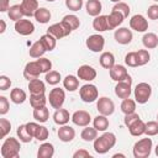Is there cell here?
Here are the masks:
<instances>
[{
  "label": "cell",
  "mask_w": 158,
  "mask_h": 158,
  "mask_svg": "<svg viewBox=\"0 0 158 158\" xmlns=\"http://www.w3.org/2000/svg\"><path fill=\"white\" fill-rule=\"evenodd\" d=\"M28 90L31 94H44L46 91V85L42 80L37 79H32L28 81Z\"/></svg>",
  "instance_id": "cell-28"
},
{
  "label": "cell",
  "mask_w": 158,
  "mask_h": 158,
  "mask_svg": "<svg viewBox=\"0 0 158 158\" xmlns=\"http://www.w3.org/2000/svg\"><path fill=\"white\" fill-rule=\"evenodd\" d=\"M46 1H56V0H46Z\"/></svg>",
  "instance_id": "cell-61"
},
{
  "label": "cell",
  "mask_w": 158,
  "mask_h": 158,
  "mask_svg": "<svg viewBox=\"0 0 158 158\" xmlns=\"http://www.w3.org/2000/svg\"><path fill=\"white\" fill-rule=\"evenodd\" d=\"M121 111L127 115V114H132L136 111V101L127 98V99H123L122 102H121Z\"/></svg>",
  "instance_id": "cell-42"
},
{
  "label": "cell",
  "mask_w": 158,
  "mask_h": 158,
  "mask_svg": "<svg viewBox=\"0 0 158 158\" xmlns=\"http://www.w3.org/2000/svg\"><path fill=\"white\" fill-rule=\"evenodd\" d=\"M0 25H1V28H0V33H4L5 30H6V23L4 20H0Z\"/></svg>",
  "instance_id": "cell-57"
},
{
  "label": "cell",
  "mask_w": 158,
  "mask_h": 158,
  "mask_svg": "<svg viewBox=\"0 0 158 158\" xmlns=\"http://www.w3.org/2000/svg\"><path fill=\"white\" fill-rule=\"evenodd\" d=\"M139 118V116H138V114H136V112H132V114H127V115H125V118H123V123H125V126L128 128L135 121H137Z\"/></svg>",
  "instance_id": "cell-51"
},
{
  "label": "cell",
  "mask_w": 158,
  "mask_h": 158,
  "mask_svg": "<svg viewBox=\"0 0 158 158\" xmlns=\"http://www.w3.org/2000/svg\"><path fill=\"white\" fill-rule=\"evenodd\" d=\"M41 42L43 43V46L46 47L47 51H53L56 48V44H57V38L54 36H52L51 33H46L43 36H41Z\"/></svg>",
  "instance_id": "cell-41"
},
{
  "label": "cell",
  "mask_w": 158,
  "mask_h": 158,
  "mask_svg": "<svg viewBox=\"0 0 158 158\" xmlns=\"http://www.w3.org/2000/svg\"><path fill=\"white\" fill-rule=\"evenodd\" d=\"M63 86L68 91H75L79 88V78L75 75H67L63 79Z\"/></svg>",
  "instance_id": "cell-33"
},
{
  "label": "cell",
  "mask_w": 158,
  "mask_h": 158,
  "mask_svg": "<svg viewBox=\"0 0 158 158\" xmlns=\"http://www.w3.org/2000/svg\"><path fill=\"white\" fill-rule=\"evenodd\" d=\"M49 117V111L46 106L33 109V118L38 122H46Z\"/></svg>",
  "instance_id": "cell-40"
},
{
  "label": "cell",
  "mask_w": 158,
  "mask_h": 158,
  "mask_svg": "<svg viewBox=\"0 0 158 158\" xmlns=\"http://www.w3.org/2000/svg\"><path fill=\"white\" fill-rule=\"evenodd\" d=\"M10 86H11V80H10V78L6 77V75H1V77H0V90L5 91V90L10 89Z\"/></svg>",
  "instance_id": "cell-54"
},
{
  "label": "cell",
  "mask_w": 158,
  "mask_h": 158,
  "mask_svg": "<svg viewBox=\"0 0 158 158\" xmlns=\"http://www.w3.org/2000/svg\"><path fill=\"white\" fill-rule=\"evenodd\" d=\"M157 121H158V114H157Z\"/></svg>",
  "instance_id": "cell-62"
},
{
  "label": "cell",
  "mask_w": 158,
  "mask_h": 158,
  "mask_svg": "<svg viewBox=\"0 0 158 158\" xmlns=\"http://www.w3.org/2000/svg\"><path fill=\"white\" fill-rule=\"evenodd\" d=\"M73 158H91V154L86 149H78L77 152H74Z\"/></svg>",
  "instance_id": "cell-55"
},
{
  "label": "cell",
  "mask_w": 158,
  "mask_h": 158,
  "mask_svg": "<svg viewBox=\"0 0 158 158\" xmlns=\"http://www.w3.org/2000/svg\"><path fill=\"white\" fill-rule=\"evenodd\" d=\"M20 142L21 141H19L14 137L6 138L0 149L1 157L2 158H17L20 154V148H21Z\"/></svg>",
  "instance_id": "cell-2"
},
{
  "label": "cell",
  "mask_w": 158,
  "mask_h": 158,
  "mask_svg": "<svg viewBox=\"0 0 158 158\" xmlns=\"http://www.w3.org/2000/svg\"><path fill=\"white\" fill-rule=\"evenodd\" d=\"M78 78L80 80H85V81H91L96 78V70L88 64L80 65L78 69Z\"/></svg>",
  "instance_id": "cell-18"
},
{
  "label": "cell",
  "mask_w": 158,
  "mask_h": 158,
  "mask_svg": "<svg viewBox=\"0 0 158 158\" xmlns=\"http://www.w3.org/2000/svg\"><path fill=\"white\" fill-rule=\"evenodd\" d=\"M131 84L132 80H125V81H117L116 86H115V94L116 96H118L120 99H127L130 98L132 89H131Z\"/></svg>",
  "instance_id": "cell-16"
},
{
  "label": "cell",
  "mask_w": 158,
  "mask_h": 158,
  "mask_svg": "<svg viewBox=\"0 0 158 158\" xmlns=\"http://www.w3.org/2000/svg\"><path fill=\"white\" fill-rule=\"evenodd\" d=\"M54 154V147L52 143H42L37 151V157L38 158H52Z\"/></svg>",
  "instance_id": "cell-26"
},
{
  "label": "cell",
  "mask_w": 158,
  "mask_h": 158,
  "mask_svg": "<svg viewBox=\"0 0 158 158\" xmlns=\"http://www.w3.org/2000/svg\"><path fill=\"white\" fill-rule=\"evenodd\" d=\"M41 73H42V69H41V67H40V64H38L37 60H35V62H28V63L25 65L23 77H25V79H27L28 81L32 80V79H37Z\"/></svg>",
  "instance_id": "cell-13"
},
{
  "label": "cell",
  "mask_w": 158,
  "mask_h": 158,
  "mask_svg": "<svg viewBox=\"0 0 158 158\" xmlns=\"http://www.w3.org/2000/svg\"><path fill=\"white\" fill-rule=\"evenodd\" d=\"M37 62H38V64H40V67L42 69V73H48L49 70H52V62L48 58L41 57V58L37 59Z\"/></svg>",
  "instance_id": "cell-48"
},
{
  "label": "cell",
  "mask_w": 158,
  "mask_h": 158,
  "mask_svg": "<svg viewBox=\"0 0 158 158\" xmlns=\"http://www.w3.org/2000/svg\"><path fill=\"white\" fill-rule=\"evenodd\" d=\"M125 20V16L116 11V10H112L110 15H107V22H109V30H115L116 27H118Z\"/></svg>",
  "instance_id": "cell-21"
},
{
  "label": "cell",
  "mask_w": 158,
  "mask_h": 158,
  "mask_svg": "<svg viewBox=\"0 0 158 158\" xmlns=\"http://www.w3.org/2000/svg\"><path fill=\"white\" fill-rule=\"evenodd\" d=\"M70 120L74 125L80 126V127H85V126H89V123L91 122V116L85 110H78L72 115Z\"/></svg>",
  "instance_id": "cell-14"
},
{
  "label": "cell",
  "mask_w": 158,
  "mask_h": 158,
  "mask_svg": "<svg viewBox=\"0 0 158 158\" xmlns=\"http://www.w3.org/2000/svg\"><path fill=\"white\" fill-rule=\"evenodd\" d=\"M46 102H47V98L44 94H31L30 95V104L33 109L43 107L46 106Z\"/></svg>",
  "instance_id": "cell-35"
},
{
  "label": "cell",
  "mask_w": 158,
  "mask_h": 158,
  "mask_svg": "<svg viewBox=\"0 0 158 158\" xmlns=\"http://www.w3.org/2000/svg\"><path fill=\"white\" fill-rule=\"evenodd\" d=\"M20 5L22 7L25 16H27V17L35 16L36 11L38 10V1L37 0H22Z\"/></svg>",
  "instance_id": "cell-20"
},
{
  "label": "cell",
  "mask_w": 158,
  "mask_h": 158,
  "mask_svg": "<svg viewBox=\"0 0 158 158\" xmlns=\"http://www.w3.org/2000/svg\"><path fill=\"white\" fill-rule=\"evenodd\" d=\"M144 135H147L148 137L158 135V121H148V122L146 123Z\"/></svg>",
  "instance_id": "cell-45"
},
{
  "label": "cell",
  "mask_w": 158,
  "mask_h": 158,
  "mask_svg": "<svg viewBox=\"0 0 158 158\" xmlns=\"http://www.w3.org/2000/svg\"><path fill=\"white\" fill-rule=\"evenodd\" d=\"M58 137L62 142H72L75 137V130L72 126L62 125L58 128Z\"/></svg>",
  "instance_id": "cell-19"
},
{
  "label": "cell",
  "mask_w": 158,
  "mask_h": 158,
  "mask_svg": "<svg viewBox=\"0 0 158 158\" xmlns=\"http://www.w3.org/2000/svg\"><path fill=\"white\" fill-rule=\"evenodd\" d=\"M125 63L126 65L128 67H138V63H137V57H136V52H130L125 56Z\"/></svg>",
  "instance_id": "cell-50"
},
{
  "label": "cell",
  "mask_w": 158,
  "mask_h": 158,
  "mask_svg": "<svg viewBox=\"0 0 158 158\" xmlns=\"http://www.w3.org/2000/svg\"><path fill=\"white\" fill-rule=\"evenodd\" d=\"M116 144V136L112 132H104L94 139V151L98 154L107 153Z\"/></svg>",
  "instance_id": "cell-1"
},
{
  "label": "cell",
  "mask_w": 158,
  "mask_h": 158,
  "mask_svg": "<svg viewBox=\"0 0 158 158\" xmlns=\"http://www.w3.org/2000/svg\"><path fill=\"white\" fill-rule=\"evenodd\" d=\"M62 22H63L70 31H74V30H77V28L80 26L79 17H77L75 15H65V16L62 19Z\"/></svg>",
  "instance_id": "cell-37"
},
{
  "label": "cell",
  "mask_w": 158,
  "mask_h": 158,
  "mask_svg": "<svg viewBox=\"0 0 158 158\" xmlns=\"http://www.w3.org/2000/svg\"><path fill=\"white\" fill-rule=\"evenodd\" d=\"M101 2L100 0H88L85 4V9H86V14L90 16H99L101 12Z\"/></svg>",
  "instance_id": "cell-24"
},
{
  "label": "cell",
  "mask_w": 158,
  "mask_h": 158,
  "mask_svg": "<svg viewBox=\"0 0 158 158\" xmlns=\"http://www.w3.org/2000/svg\"><path fill=\"white\" fill-rule=\"evenodd\" d=\"M26 127L33 138H36L38 141H46L48 138V130L46 126L38 125L36 122H27Z\"/></svg>",
  "instance_id": "cell-7"
},
{
  "label": "cell",
  "mask_w": 158,
  "mask_h": 158,
  "mask_svg": "<svg viewBox=\"0 0 158 158\" xmlns=\"http://www.w3.org/2000/svg\"><path fill=\"white\" fill-rule=\"evenodd\" d=\"M16 133H17V137H19V139L21 141V142H23V143H28V142H31L32 141V135L28 132V130H27V127H26V123L25 125H20L19 127H17V130H16Z\"/></svg>",
  "instance_id": "cell-39"
},
{
  "label": "cell",
  "mask_w": 158,
  "mask_h": 158,
  "mask_svg": "<svg viewBox=\"0 0 158 158\" xmlns=\"http://www.w3.org/2000/svg\"><path fill=\"white\" fill-rule=\"evenodd\" d=\"M130 27L136 32H146L148 30V21L141 14L133 15L130 20Z\"/></svg>",
  "instance_id": "cell-11"
},
{
  "label": "cell",
  "mask_w": 158,
  "mask_h": 158,
  "mask_svg": "<svg viewBox=\"0 0 158 158\" xmlns=\"http://www.w3.org/2000/svg\"><path fill=\"white\" fill-rule=\"evenodd\" d=\"M93 28L98 32L110 31L109 30V22H107V15H99L93 20Z\"/></svg>",
  "instance_id": "cell-23"
},
{
  "label": "cell",
  "mask_w": 158,
  "mask_h": 158,
  "mask_svg": "<svg viewBox=\"0 0 158 158\" xmlns=\"http://www.w3.org/2000/svg\"><path fill=\"white\" fill-rule=\"evenodd\" d=\"M86 47L91 51V52H95V53H99L104 49V46H105V38L99 35V33H95V35H91L86 38V42H85Z\"/></svg>",
  "instance_id": "cell-8"
},
{
  "label": "cell",
  "mask_w": 158,
  "mask_h": 158,
  "mask_svg": "<svg viewBox=\"0 0 158 158\" xmlns=\"http://www.w3.org/2000/svg\"><path fill=\"white\" fill-rule=\"evenodd\" d=\"M112 157H114V158H116V157H123V158H125V154H121V153H116V154H114Z\"/></svg>",
  "instance_id": "cell-58"
},
{
  "label": "cell",
  "mask_w": 158,
  "mask_h": 158,
  "mask_svg": "<svg viewBox=\"0 0 158 158\" xmlns=\"http://www.w3.org/2000/svg\"><path fill=\"white\" fill-rule=\"evenodd\" d=\"M115 40L120 44H128L132 41V32L127 27H120L115 31Z\"/></svg>",
  "instance_id": "cell-17"
},
{
  "label": "cell",
  "mask_w": 158,
  "mask_h": 158,
  "mask_svg": "<svg viewBox=\"0 0 158 158\" xmlns=\"http://www.w3.org/2000/svg\"><path fill=\"white\" fill-rule=\"evenodd\" d=\"M96 109H98L99 114L105 115V116H110L115 111V104L110 98L101 96V98H99V100L96 102Z\"/></svg>",
  "instance_id": "cell-9"
},
{
  "label": "cell",
  "mask_w": 158,
  "mask_h": 158,
  "mask_svg": "<svg viewBox=\"0 0 158 158\" xmlns=\"http://www.w3.org/2000/svg\"><path fill=\"white\" fill-rule=\"evenodd\" d=\"M69 118H72V116L69 115V111L65 109H57L56 112L53 114V121L54 123L62 126V125H67L69 122Z\"/></svg>",
  "instance_id": "cell-22"
},
{
  "label": "cell",
  "mask_w": 158,
  "mask_h": 158,
  "mask_svg": "<svg viewBox=\"0 0 158 158\" xmlns=\"http://www.w3.org/2000/svg\"><path fill=\"white\" fill-rule=\"evenodd\" d=\"M147 15H148V19L151 20H158V5L157 4L151 5L147 10Z\"/></svg>",
  "instance_id": "cell-53"
},
{
  "label": "cell",
  "mask_w": 158,
  "mask_h": 158,
  "mask_svg": "<svg viewBox=\"0 0 158 158\" xmlns=\"http://www.w3.org/2000/svg\"><path fill=\"white\" fill-rule=\"evenodd\" d=\"M15 31L21 36H28L32 35L35 31V25L30 20L21 19L15 22Z\"/></svg>",
  "instance_id": "cell-15"
},
{
  "label": "cell",
  "mask_w": 158,
  "mask_h": 158,
  "mask_svg": "<svg viewBox=\"0 0 158 158\" xmlns=\"http://www.w3.org/2000/svg\"><path fill=\"white\" fill-rule=\"evenodd\" d=\"M128 131H130V133H131L132 136H135V137L142 136V135H144V131H146V123H144L141 118H138L137 121H135V122L128 127Z\"/></svg>",
  "instance_id": "cell-31"
},
{
  "label": "cell",
  "mask_w": 158,
  "mask_h": 158,
  "mask_svg": "<svg viewBox=\"0 0 158 158\" xmlns=\"http://www.w3.org/2000/svg\"><path fill=\"white\" fill-rule=\"evenodd\" d=\"M64 100H65V93L63 89L60 88H53L51 91H49V95H48V101H49V105L53 107V109H60L64 104Z\"/></svg>",
  "instance_id": "cell-6"
},
{
  "label": "cell",
  "mask_w": 158,
  "mask_h": 158,
  "mask_svg": "<svg viewBox=\"0 0 158 158\" xmlns=\"http://www.w3.org/2000/svg\"><path fill=\"white\" fill-rule=\"evenodd\" d=\"M152 139L151 138H142L139 141H137L133 146V157L135 158H147L149 157L151 152H152Z\"/></svg>",
  "instance_id": "cell-3"
},
{
  "label": "cell",
  "mask_w": 158,
  "mask_h": 158,
  "mask_svg": "<svg viewBox=\"0 0 158 158\" xmlns=\"http://www.w3.org/2000/svg\"><path fill=\"white\" fill-rule=\"evenodd\" d=\"M93 126L98 130V131H100V132H105L107 128H109V118H107V116H105V115H98L96 117H94V120H93Z\"/></svg>",
  "instance_id": "cell-29"
},
{
  "label": "cell",
  "mask_w": 158,
  "mask_h": 158,
  "mask_svg": "<svg viewBox=\"0 0 158 158\" xmlns=\"http://www.w3.org/2000/svg\"><path fill=\"white\" fill-rule=\"evenodd\" d=\"M110 73V78L114 81H125V80H132V78L130 77L127 69L123 65L120 64H115L111 69H109Z\"/></svg>",
  "instance_id": "cell-10"
},
{
  "label": "cell",
  "mask_w": 158,
  "mask_h": 158,
  "mask_svg": "<svg viewBox=\"0 0 158 158\" xmlns=\"http://www.w3.org/2000/svg\"><path fill=\"white\" fill-rule=\"evenodd\" d=\"M153 1H158V0H153Z\"/></svg>",
  "instance_id": "cell-63"
},
{
  "label": "cell",
  "mask_w": 158,
  "mask_h": 158,
  "mask_svg": "<svg viewBox=\"0 0 158 158\" xmlns=\"http://www.w3.org/2000/svg\"><path fill=\"white\" fill-rule=\"evenodd\" d=\"M79 96L84 102H94L99 96V91L94 84H85L79 89Z\"/></svg>",
  "instance_id": "cell-5"
},
{
  "label": "cell",
  "mask_w": 158,
  "mask_h": 158,
  "mask_svg": "<svg viewBox=\"0 0 158 158\" xmlns=\"http://www.w3.org/2000/svg\"><path fill=\"white\" fill-rule=\"evenodd\" d=\"M10 7V0H0V11L5 12Z\"/></svg>",
  "instance_id": "cell-56"
},
{
  "label": "cell",
  "mask_w": 158,
  "mask_h": 158,
  "mask_svg": "<svg viewBox=\"0 0 158 158\" xmlns=\"http://www.w3.org/2000/svg\"><path fill=\"white\" fill-rule=\"evenodd\" d=\"M142 43L146 48L148 49H153L158 46V36L153 32H148V33H144L143 37H142Z\"/></svg>",
  "instance_id": "cell-30"
},
{
  "label": "cell",
  "mask_w": 158,
  "mask_h": 158,
  "mask_svg": "<svg viewBox=\"0 0 158 158\" xmlns=\"http://www.w3.org/2000/svg\"><path fill=\"white\" fill-rule=\"evenodd\" d=\"M154 153H156V156L158 157V144L156 146V148H154Z\"/></svg>",
  "instance_id": "cell-59"
},
{
  "label": "cell",
  "mask_w": 158,
  "mask_h": 158,
  "mask_svg": "<svg viewBox=\"0 0 158 158\" xmlns=\"http://www.w3.org/2000/svg\"><path fill=\"white\" fill-rule=\"evenodd\" d=\"M9 109H10V105H9L7 99H6L4 95H1V96H0V115L7 114Z\"/></svg>",
  "instance_id": "cell-52"
},
{
  "label": "cell",
  "mask_w": 158,
  "mask_h": 158,
  "mask_svg": "<svg viewBox=\"0 0 158 158\" xmlns=\"http://www.w3.org/2000/svg\"><path fill=\"white\" fill-rule=\"evenodd\" d=\"M133 94H135V99H136V102L138 104H146L149 98H151V94H152V88L148 83H138L133 90Z\"/></svg>",
  "instance_id": "cell-4"
},
{
  "label": "cell",
  "mask_w": 158,
  "mask_h": 158,
  "mask_svg": "<svg viewBox=\"0 0 158 158\" xmlns=\"http://www.w3.org/2000/svg\"><path fill=\"white\" fill-rule=\"evenodd\" d=\"M11 130V122L6 118H0V137L4 138Z\"/></svg>",
  "instance_id": "cell-46"
},
{
  "label": "cell",
  "mask_w": 158,
  "mask_h": 158,
  "mask_svg": "<svg viewBox=\"0 0 158 158\" xmlns=\"http://www.w3.org/2000/svg\"><path fill=\"white\" fill-rule=\"evenodd\" d=\"M65 6L72 11H79L83 7V0H65Z\"/></svg>",
  "instance_id": "cell-49"
},
{
  "label": "cell",
  "mask_w": 158,
  "mask_h": 158,
  "mask_svg": "<svg viewBox=\"0 0 158 158\" xmlns=\"http://www.w3.org/2000/svg\"><path fill=\"white\" fill-rule=\"evenodd\" d=\"M7 16H9L10 20H12L15 22L19 21V20H21L25 16L21 5H12V6H10L9 10H7Z\"/></svg>",
  "instance_id": "cell-34"
},
{
  "label": "cell",
  "mask_w": 158,
  "mask_h": 158,
  "mask_svg": "<svg viewBox=\"0 0 158 158\" xmlns=\"http://www.w3.org/2000/svg\"><path fill=\"white\" fill-rule=\"evenodd\" d=\"M46 52H47V49H46V47L43 46V43L41 42V40H40V41H36V42L30 47V51H28L30 57H32V58H41Z\"/></svg>",
  "instance_id": "cell-25"
},
{
  "label": "cell",
  "mask_w": 158,
  "mask_h": 158,
  "mask_svg": "<svg viewBox=\"0 0 158 158\" xmlns=\"http://www.w3.org/2000/svg\"><path fill=\"white\" fill-rule=\"evenodd\" d=\"M112 10H116V11L121 12V14L125 16V19L130 15V6H128L126 2H122V1L116 2V4H115V6L112 7Z\"/></svg>",
  "instance_id": "cell-47"
},
{
  "label": "cell",
  "mask_w": 158,
  "mask_h": 158,
  "mask_svg": "<svg viewBox=\"0 0 158 158\" xmlns=\"http://www.w3.org/2000/svg\"><path fill=\"white\" fill-rule=\"evenodd\" d=\"M33 17L40 23H47L51 20L52 15H51V11L48 9H46V7H38V10L36 11V14H35Z\"/></svg>",
  "instance_id": "cell-36"
},
{
  "label": "cell",
  "mask_w": 158,
  "mask_h": 158,
  "mask_svg": "<svg viewBox=\"0 0 158 158\" xmlns=\"http://www.w3.org/2000/svg\"><path fill=\"white\" fill-rule=\"evenodd\" d=\"M44 79H46V83H48L49 85H57L60 81L62 77H60V73L59 72H57V70H49L48 73H46Z\"/></svg>",
  "instance_id": "cell-43"
},
{
  "label": "cell",
  "mask_w": 158,
  "mask_h": 158,
  "mask_svg": "<svg viewBox=\"0 0 158 158\" xmlns=\"http://www.w3.org/2000/svg\"><path fill=\"white\" fill-rule=\"evenodd\" d=\"M110 1H112V2H120L121 0H110Z\"/></svg>",
  "instance_id": "cell-60"
},
{
  "label": "cell",
  "mask_w": 158,
  "mask_h": 158,
  "mask_svg": "<svg viewBox=\"0 0 158 158\" xmlns=\"http://www.w3.org/2000/svg\"><path fill=\"white\" fill-rule=\"evenodd\" d=\"M100 65L105 69H111L115 65V57L111 52H102L99 58Z\"/></svg>",
  "instance_id": "cell-27"
},
{
  "label": "cell",
  "mask_w": 158,
  "mask_h": 158,
  "mask_svg": "<svg viewBox=\"0 0 158 158\" xmlns=\"http://www.w3.org/2000/svg\"><path fill=\"white\" fill-rule=\"evenodd\" d=\"M70 32H72V31H70L62 21L58 22V23H53V25H51V26L47 28V33H51V35L54 36L57 40H60V38H63V37L70 35Z\"/></svg>",
  "instance_id": "cell-12"
},
{
  "label": "cell",
  "mask_w": 158,
  "mask_h": 158,
  "mask_svg": "<svg viewBox=\"0 0 158 158\" xmlns=\"http://www.w3.org/2000/svg\"><path fill=\"white\" fill-rule=\"evenodd\" d=\"M98 130L93 126V127H90V126H85V128H83V131H81V133H80V137L85 141V142H91V141H94L96 137H98Z\"/></svg>",
  "instance_id": "cell-38"
},
{
  "label": "cell",
  "mask_w": 158,
  "mask_h": 158,
  "mask_svg": "<svg viewBox=\"0 0 158 158\" xmlns=\"http://www.w3.org/2000/svg\"><path fill=\"white\" fill-rule=\"evenodd\" d=\"M136 57H137V63H138V67H142L144 64H147L149 62V58H151V54L147 49H138L136 52Z\"/></svg>",
  "instance_id": "cell-44"
},
{
  "label": "cell",
  "mask_w": 158,
  "mask_h": 158,
  "mask_svg": "<svg viewBox=\"0 0 158 158\" xmlns=\"http://www.w3.org/2000/svg\"><path fill=\"white\" fill-rule=\"evenodd\" d=\"M10 99H11V101H12L14 104L20 105V104H23V102L26 101L27 95H26V93H25L22 89L15 88V89H12L11 93H10Z\"/></svg>",
  "instance_id": "cell-32"
}]
</instances>
